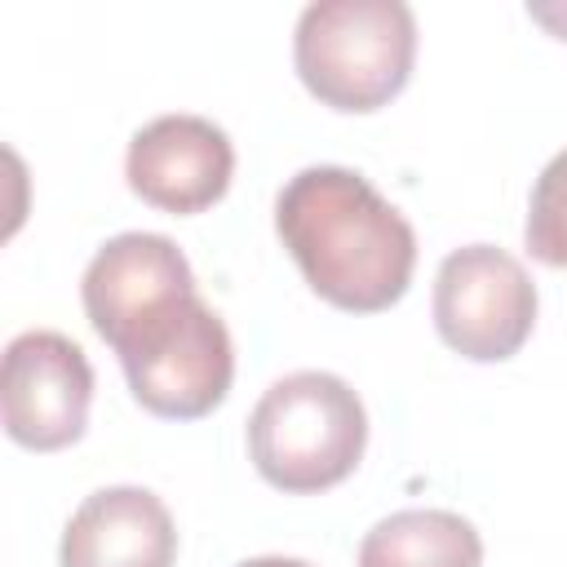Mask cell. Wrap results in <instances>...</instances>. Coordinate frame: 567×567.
I'll return each mask as SVG.
<instances>
[{"label": "cell", "instance_id": "1", "mask_svg": "<svg viewBox=\"0 0 567 567\" xmlns=\"http://www.w3.org/2000/svg\"><path fill=\"white\" fill-rule=\"evenodd\" d=\"M275 230L306 284L337 310H390L416 270L408 217L354 168L315 164L275 199Z\"/></svg>", "mask_w": 567, "mask_h": 567}, {"label": "cell", "instance_id": "2", "mask_svg": "<svg viewBox=\"0 0 567 567\" xmlns=\"http://www.w3.org/2000/svg\"><path fill=\"white\" fill-rule=\"evenodd\" d=\"M363 399L337 372H288L257 399L248 416V456L257 474L288 496L346 483L363 461Z\"/></svg>", "mask_w": 567, "mask_h": 567}, {"label": "cell", "instance_id": "3", "mask_svg": "<svg viewBox=\"0 0 567 567\" xmlns=\"http://www.w3.org/2000/svg\"><path fill=\"white\" fill-rule=\"evenodd\" d=\"M292 62L310 97L368 115L399 97L416 62V18L403 0H319L292 35Z\"/></svg>", "mask_w": 567, "mask_h": 567}, {"label": "cell", "instance_id": "4", "mask_svg": "<svg viewBox=\"0 0 567 567\" xmlns=\"http://www.w3.org/2000/svg\"><path fill=\"white\" fill-rule=\"evenodd\" d=\"M133 399L168 421L208 416L235 381V346L221 315L199 297H173L142 315L115 346Z\"/></svg>", "mask_w": 567, "mask_h": 567}, {"label": "cell", "instance_id": "5", "mask_svg": "<svg viewBox=\"0 0 567 567\" xmlns=\"http://www.w3.org/2000/svg\"><path fill=\"white\" fill-rule=\"evenodd\" d=\"M434 328L456 354L501 363L536 328V284L505 248L465 244L434 275Z\"/></svg>", "mask_w": 567, "mask_h": 567}, {"label": "cell", "instance_id": "6", "mask_svg": "<svg viewBox=\"0 0 567 567\" xmlns=\"http://www.w3.org/2000/svg\"><path fill=\"white\" fill-rule=\"evenodd\" d=\"M89 403H93V368L71 337L35 328L4 346L0 416L13 443L31 452L71 447L89 425Z\"/></svg>", "mask_w": 567, "mask_h": 567}, {"label": "cell", "instance_id": "7", "mask_svg": "<svg viewBox=\"0 0 567 567\" xmlns=\"http://www.w3.org/2000/svg\"><path fill=\"white\" fill-rule=\"evenodd\" d=\"M128 190L173 217L213 208L235 177V146L204 115H159L142 124L124 155Z\"/></svg>", "mask_w": 567, "mask_h": 567}, {"label": "cell", "instance_id": "8", "mask_svg": "<svg viewBox=\"0 0 567 567\" xmlns=\"http://www.w3.org/2000/svg\"><path fill=\"white\" fill-rule=\"evenodd\" d=\"M186 292H195V270L186 252L155 230H124L106 239L80 279L84 315L106 346H115L142 315Z\"/></svg>", "mask_w": 567, "mask_h": 567}, {"label": "cell", "instance_id": "9", "mask_svg": "<svg viewBox=\"0 0 567 567\" xmlns=\"http://www.w3.org/2000/svg\"><path fill=\"white\" fill-rule=\"evenodd\" d=\"M177 527L146 487H102L80 501L62 532V567H173Z\"/></svg>", "mask_w": 567, "mask_h": 567}, {"label": "cell", "instance_id": "10", "mask_svg": "<svg viewBox=\"0 0 567 567\" xmlns=\"http://www.w3.org/2000/svg\"><path fill=\"white\" fill-rule=\"evenodd\" d=\"M359 567H483V536L452 509H399L363 536Z\"/></svg>", "mask_w": 567, "mask_h": 567}, {"label": "cell", "instance_id": "11", "mask_svg": "<svg viewBox=\"0 0 567 567\" xmlns=\"http://www.w3.org/2000/svg\"><path fill=\"white\" fill-rule=\"evenodd\" d=\"M523 239L540 266H554V270L567 266V151H558L540 168V177L532 186Z\"/></svg>", "mask_w": 567, "mask_h": 567}, {"label": "cell", "instance_id": "12", "mask_svg": "<svg viewBox=\"0 0 567 567\" xmlns=\"http://www.w3.org/2000/svg\"><path fill=\"white\" fill-rule=\"evenodd\" d=\"M527 13H532L536 22H545V27H549L558 40H567V9H545V4H532Z\"/></svg>", "mask_w": 567, "mask_h": 567}, {"label": "cell", "instance_id": "13", "mask_svg": "<svg viewBox=\"0 0 567 567\" xmlns=\"http://www.w3.org/2000/svg\"><path fill=\"white\" fill-rule=\"evenodd\" d=\"M239 567H310V563H301V558H279V554H266V558H248V563H239Z\"/></svg>", "mask_w": 567, "mask_h": 567}]
</instances>
